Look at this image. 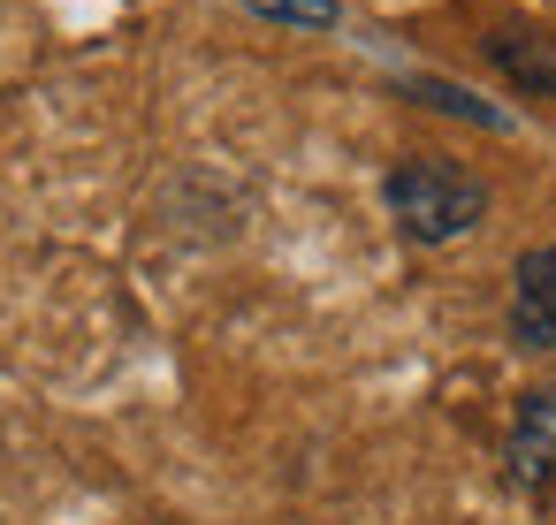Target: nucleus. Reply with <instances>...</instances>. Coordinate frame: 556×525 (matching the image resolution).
<instances>
[{
	"mask_svg": "<svg viewBox=\"0 0 556 525\" xmlns=\"http://www.w3.org/2000/svg\"><path fill=\"white\" fill-rule=\"evenodd\" d=\"M510 343L518 350H556V244L526 252L510 274Z\"/></svg>",
	"mask_w": 556,
	"mask_h": 525,
	"instance_id": "3",
	"label": "nucleus"
},
{
	"mask_svg": "<svg viewBox=\"0 0 556 525\" xmlns=\"http://www.w3.org/2000/svg\"><path fill=\"white\" fill-rule=\"evenodd\" d=\"M419 107H442V115H457V123H480V130H503V107H488V100H472L465 85H442V77H412L404 85Z\"/></svg>",
	"mask_w": 556,
	"mask_h": 525,
	"instance_id": "5",
	"label": "nucleus"
},
{
	"mask_svg": "<svg viewBox=\"0 0 556 525\" xmlns=\"http://www.w3.org/2000/svg\"><path fill=\"white\" fill-rule=\"evenodd\" d=\"M244 9L267 16V24H298V31H336L343 24L336 0H244Z\"/></svg>",
	"mask_w": 556,
	"mask_h": 525,
	"instance_id": "6",
	"label": "nucleus"
},
{
	"mask_svg": "<svg viewBox=\"0 0 556 525\" xmlns=\"http://www.w3.org/2000/svg\"><path fill=\"white\" fill-rule=\"evenodd\" d=\"M488 62L518 92H556V39H541V31H495L488 39Z\"/></svg>",
	"mask_w": 556,
	"mask_h": 525,
	"instance_id": "4",
	"label": "nucleus"
},
{
	"mask_svg": "<svg viewBox=\"0 0 556 525\" xmlns=\"http://www.w3.org/2000/svg\"><path fill=\"white\" fill-rule=\"evenodd\" d=\"M381 199H389V221L412 244H457V236H472L488 221V183L472 168H457V161H434V153L396 161Z\"/></svg>",
	"mask_w": 556,
	"mask_h": 525,
	"instance_id": "1",
	"label": "nucleus"
},
{
	"mask_svg": "<svg viewBox=\"0 0 556 525\" xmlns=\"http://www.w3.org/2000/svg\"><path fill=\"white\" fill-rule=\"evenodd\" d=\"M510 487L526 495H548L556 487V388H533L518 396V419H510Z\"/></svg>",
	"mask_w": 556,
	"mask_h": 525,
	"instance_id": "2",
	"label": "nucleus"
}]
</instances>
